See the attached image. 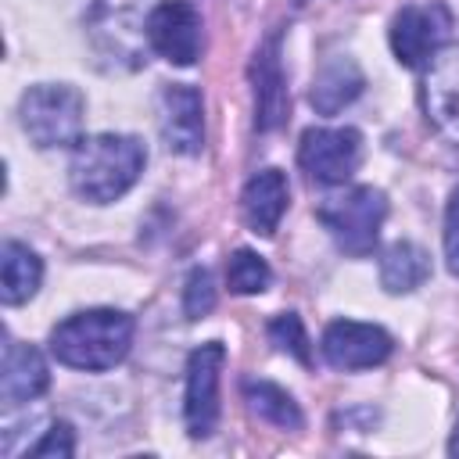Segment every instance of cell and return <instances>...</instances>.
I'll use <instances>...</instances> for the list:
<instances>
[{
    "mask_svg": "<svg viewBox=\"0 0 459 459\" xmlns=\"http://www.w3.org/2000/svg\"><path fill=\"white\" fill-rule=\"evenodd\" d=\"M143 161H147V151L136 136L100 133V136L79 140L72 165H68V179L82 201L111 204L140 179Z\"/></svg>",
    "mask_w": 459,
    "mask_h": 459,
    "instance_id": "cell-1",
    "label": "cell"
},
{
    "mask_svg": "<svg viewBox=\"0 0 459 459\" xmlns=\"http://www.w3.org/2000/svg\"><path fill=\"white\" fill-rule=\"evenodd\" d=\"M133 344V316L118 308H86L61 319L50 330V351L57 362L72 369H111L129 355Z\"/></svg>",
    "mask_w": 459,
    "mask_h": 459,
    "instance_id": "cell-2",
    "label": "cell"
},
{
    "mask_svg": "<svg viewBox=\"0 0 459 459\" xmlns=\"http://www.w3.org/2000/svg\"><path fill=\"white\" fill-rule=\"evenodd\" d=\"M151 11V0H93L86 32L97 57L111 68H140Z\"/></svg>",
    "mask_w": 459,
    "mask_h": 459,
    "instance_id": "cell-3",
    "label": "cell"
},
{
    "mask_svg": "<svg viewBox=\"0 0 459 459\" xmlns=\"http://www.w3.org/2000/svg\"><path fill=\"white\" fill-rule=\"evenodd\" d=\"M22 129L36 147H68L82 136L86 100L68 82H39L22 93Z\"/></svg>",
    "mask_w": 459,
    "mask_h": 459,
    "instance_id": "cell-4",
    "label": "cell"
},
{
    "mask_svg": "<svg viewBox=\"0 0 459 459\" xmlns=\"http://www.w3.org/2000/svg\"><path fill=\"white\" fill-rule=\"evenodd\" d=\"M319 222L330 230L333 244L351 255V258H362L373 251L377 237H380V226L387 219V197L384 190L377 186H351L344 194H333L326 197L319 208H316Z\"/></svg>",
    "mask_w": 459,
    "mask_h": 459,
    "instance_id": "cell-5",
    "label": "cell"
},
{
    "mask_svg": "<svg viewBox=\"0 0 459 459\" xmlns=\"http://www.w3.org/2000/svg\"><path fill=\"white\" fill-rule=\"evenodd\" d=\"M226 362V348L219 341H208L190 351L186 359V394H183V416L190 437H208L219 423V373Z\"/></svg>",
    "mask_w": 459,
    "mask_h": 459,
    "instance_id": "cell-6",
    "label": "cell"
},
{
    "mask_svg": "<svg viewBox=\"0 0 459 459\" xmlns=\"http://www.w3.org/2000/svg\"><path fill=\"white\" fill-rule=\"evenodd\" d=\"M448 29L452 14L445 4H409L391 22V50L405 68H420L441 50Z\"/></svg>",
    "mask_w": 459,
    "mask_h": 459,
    "instance_id": "cell-7",
    "label": "cell"
},
{
    "mask_svg": "<svg viewBox=\"0 0 459 459\" xmlns=\"http://www.w3.org/2000/svg\"><path fill=\"white\" fill-rule=\"evenodd\" d=\"M298 161L308 172V179L333 186L355 176L362 161V136L359 129H305Z\"/></svg>",
    "mask_w": 459,
    "mask_h": 459,
    "instance_id": "cell-8",
    "label": "cell"
},
{
    "mask_svg": "<svg viewBox=\"0 0 459 459\" xmlns=\"http://www.w3.org/2000/svg\"><path fill=\"white\" fill-rule=\"evenodd\" d=\"M147 47L172 65H194L201 54V14L190 0H161L147 18Z\"/></svg>",
    "mask_w": 459,
    "mask_h": 459,
    "instance_id": "cell-9",
    "label": "cell"
},
{
    "mask_svg": "<svg viewBox=\"0 0 459 459\" xmlns=\"http://www.w3.org/2000/svg\"><path fill=\"white\" fill-rule=\"evenodd\" d=\"M323 359L333 366V369H373L380 366L394 341L387 330L373 326V323H355V319H333L326 330H323Z\"/></svg>",
    "mask_w": 459,
    "mask_h": 459,
    "instance_id": "cell-10",
    "label": "cell"
},
{
    "mask_svg": "<svg viewBox=\"0 0 459 459\" xmlns=\"http://www.w3.org/2000/svg\"><path fill=\"white\" fill-rule=\"evenodd\" d=\"M158 126L161 140L176 154H197L204 147V104L201 93L186 82H169L158 93Z\"/></svg>",
    "mask_w": 459,
    "mask_h": 459,
    "instance_id": "cell-11",
    "label": "cell"
},
{
    "mask_svg": "<svg viewBox=\"0 0 459 459\" xmlns=\"http://www.w3.org/2000/svg\"><path fill=\"white\" fill-rule=\"evenodd\" d=\"M420 97H423L427 122L445 140L459 143V47H441L427 61Z\"/></svg>",
    "mask_w": 459,
    "mask_h": 459,
    "instance_id": "cell-12",
    "label": "cell"
},
{
    "mask_svg": "<svg viewBox=\"0 0 459 459\" xmlns=\"http://www.w3.org/2000/svg\"><path fill=\"white\" fill-rule=\"evenodd\" d=\"M255 79V126L262 133L276 129L287 118V86H283V68H280V36L273 32L265 47L255 54L251 65Z\"/></svg>",
    "mask_w": 459,
    "mask_h": 459,
    "instance_id": "cell-13",
    "label": "cell"
},
{
    "mask_svg": "<svg viewBox=\"0 0 459 459\" xmlns=\"http://www.w3.org/2000/svg\"><path fill=\"white\" fill-rule=\"evenodd\" d=\"M50 384V369L43 362V355L32 344L22 341H7L4 344V369H0V398L4 405H22L32 402L47 391Z\"/></svg>",
    "mask_w": 459,
    "mask_h": 459,
    "instance_id": "cell-14",
    "label": "cell"
},
{
    "mask_svg": "<svg viewBox=\"0 0 459 459\" xmlns=\"http://www.w3.org/2000/svg\"><path fill=\"white\" fill-rule=\"evenodd\" d=\"M240 208L244 219L255 233L273 237L283 212H287V176L280 169H262L247 179L244 194H240Z\"/></svg>",
    "mask_w": 459,
    "mask_h": 459,
    "instance_id": "cell-15",
    "label": "cell"
},
{
    "mask_svg": "<svg viewBox=\"0 0 459 459\" xmlns=\"http://www.w3.org/2000/svg\"><path fill=\"white\" fill-rule=\"evenodd\" d=\"M362 86H366V79H362V72H359V65L351 57H330L316 72L308 100H312V108L319 115H337L344 104H351L362 93Z\"/></svg>",
    "mask_w": 459,
    "mask_h": 459,
    "instance_id": "cell-16",
    "label": "cell"
},
{
    "mask_svg": "<svg viewBox=\"0 0 459 459\" xmlns=\"http://www.w3.org/2000/svg\"><path fill=\"white\" fill-rule=\"evenodd\" d=\"M43 280V262L36 258L32 247L7 240L0 247V298L4 305H22L39 290Z\"/></svg>",
    "mask_w": 459,
    "mask_h": 459,
    "instance_id": "cell-17",
    "label": "cell"
},
{
    "mask_svg": "<svg viewBox=\"0 0 459 459\" xmlns=\"http://www.w3.org/2000/svg\"><path fill=\"white\" fill-rule=\"evenodd\" d=\"M430 276V258L420 244L398 240L380 255V283L391 294H409Z\"/></svg>",
    "mask_w": 459,
    "mask_h": 459,
    "instance_id": "cell-18",
    "label": "cell"
},
{
    "mask_svg": "<svg viewBox=\"0 0 459 459\" xmlns=\"http://www.w3.org/2000/svg\"><path fill=\"white\" fill-rule=\"evenodd\" d=\"M244 402L258 420H265V423H273L280 430H298L301 427L298 402L273 380H247L244 384Z\"/></svg>",
    "mask_w": 459,
    "mask_h": 459,
    "instance_id": "cell-19",
    "label": "cell"
},
{
    "mask_svg": "<svg viewBox=\"0 0 459 459\" xmlns=\"http://www.w3.org/2000/svg\"><path fill=\"white\" fill-rule=\"evenodd\" d=\"M269 280H273V273H269L262 255H255L247 247L233 251V258L226 265V283L233 294H262L269 287Z\"/></svg>",
    "mask_w": 459,
    "mask_h": 459,
    "instance_id": "cell-20",
    "label": "cell"
},
{
    "mask_svg": "<svg viewBox=\"0 0 459 459\" xmlns=\"http://www.w3.org/2000/svg\"><path fill=\"white\" fill-rule=\"evenodd\" d=\"M269 337H273V344L280 348V351H290L298 362H312V351H308V333H305V326H301V319L294 316V312H283V316H276L273 323H269Z\"/></svg>",
    "mask_w": 459,
    "mask_h": 459,
    "instance_id": "cell-21",
    "label": "cell"
},
{
    "mask_svg": "<svg viewBox=\"0 0 459 459\" xmlns=\"http://www.w3.org/2000/svg\"><path fill=\"white\" fill-rule=\"evenodd\" d=\"M215 308V287H212V273L208 269H194L186 276V290H183V312L190 319H201Z\"/></svg>",
    "mask_w": 459,
    "mask_h": 459,
    "instance_id": "cell-22",
    "label": "cell"
},
{
    "mask_svg": "<svg viewBox=\"0 0 459 459\" xmlns=\"http://www.w3.org/2000/svg\"><path fill=\"white\" fill-rule=\"evenodd\" d=\"M75 452V437H72V427L68 423H54L32 448L29 455H39V459H68Z\"/></svg>",
    "mask_w": 459,
    "mask_h": 459,
    "instance_id": "cell-23",
    "label": "cell"
},
{
    "mask_svg": "<svg viewBox=\"0 0 459 459\" xmlns=\"http://www.w3.org/2000/svg\"><path fill=\"white\" fill-rule=\"evenodd\" d=\"M445 258H448V269L459 276V190H452L445 208Z\"/></svg>",
    "mask_w": 459,
    "mask_h": 459,
    "instance_id": "cell-24",
    "label": "cell"
},
{
    "mask_svg": "<svg viewBox=\"0 0 459 459\" xmlns=\"http://www.w3.org/2000/svg\"><path fill=\"white\" fill-rule=\"evenodd\" d=\"M448 452H452V455H459V423H455V430H452V441H448Z\"/></svg>",
    "mask_w": 459,
    "mask_h": 459,
    "instance_id": "cell-25",
    "label": "cell"
}]
</instances>
